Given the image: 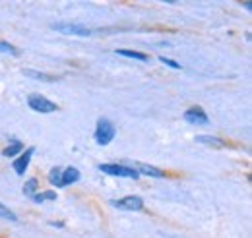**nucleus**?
Returning <instances> with one entry per match:
<instances>
[{
	"instance_id": "f257e3e1",
	"label": "nucleus",
	"mask_w": 252,
	"mask_h": 238,
	"mask_svg": "<svg viewBox=\"0 0 252 238\" xmlns=\"http://www.w3.org/2000/svg\"><path fill=\"white\" fill-rule=\"evenodd\" d=\"M95 144L97 146H109L115 136H117V128L115 124L109 119H99L97 120V126H95Z\"/></svg>"
},
{
	"instance_id": "f03ea898",
	"label": "nucleus",
	"mask_w": 252,
	"mask_h": 238,
	"mask_svg": "<svg viewBox=\"0 0 252 238\" xmlns=\"http://www.w3.org/2000/svg\"><path fill=\"white\" fill-rule=\"evenodd\" d=\"M28 105H30L32 111L41 113V115H49V113L59 111V105L55 101H51V99H47L45 95H39V93H32L28 97Z\"/></svg>"
},
{
	"instance_id": "7ed1b4c3",
	"label": "nucleus",
	"mask_w": 252,
	"mask_h": 238,
	"mask_svg": "<svg viewBox=\"0 0 252 238\" xmlns=\"http://www.w3.org/2000/svg\"><path fill=\"white\" fill-rule=\"evenodd\" d=\"M99 171L109 175V177H123V178H132L138 180L140 175L136 173L134 167H126V165H115V163H101L99 165Z\"/></svg>"
},
{
	"instance_id": "20e7f679",
	"label": "nucleus",
	"mask_w": 252,
	"mask_h": 238,
	"mask_svg": "<svg viewBox=\"0 0 252 238\" xmlns=\"http://www.w3.org/2000/svg\"><path fill=\"white\" fill-rule=\"evenodd\" d=\"M111 206L117 209H123V211H140V209H144V200L140 196H126L123 200L111 202Z\"/></svg>"
},
{
	"instance_id": "39448f33",
	"label": "nucleus",
	"mask_w": 252,
	"mask_h": 238,
	"mask_svg": "<svg viewBox=\"0 0 252 238\" xmlns=\"http://www.w3.org/2000/svg\"><path fill=\"white\" fill-rule=\"evenodd\" d=\"M33 153H35V148H28L24 153H20V155L14 159L12 167H14V171H16V175H18V177H24V175H26V171H28V167H30V161H32Z\"/></svg>"
},
{
	"instance_id": "423d86ee",
	"label": "nucleus",
	"mask_w": 252,
	"mask_h": 238,
	"mask_svg": "<svg viewBox=\"0 0 252 238\" xmlns=\"http://www.w3.org/2000/svg\"><path fill=\"white\" fill-rule=\"evenodd\" d=\"M53 30L61 31L64 35H78V37H90L92 35V30H88L84 26H78V24H55Z\"/></svg>"
},
{
	"instance_id": "0eeeda50",
	"label": "nucleus",
	"mask_w": 252,
	"mask_h": 238,
	"mask_svg": "<svg viewBox=\"0 0 252 238\" xmlns=\"http://www.w3.org/2000/svg\"><path fill=\"white\" fill-rule=\"evenodd\" d=\"M183 119L187 120L189 124H208L210 119H208V115H206V111L202 109V107H190L189 111L183 115Z\"/></svg>"
},
{
	"instance_id": "6e6552de",
	"label": "nucleus",
	"mask_w": 252,
	"mask_h": 238,
	"mask_svg": "<svg viewBox=\"0 0 252 238\" xmlns=\"http://www.w3.org/2000/svg\"><path fill=\"white\" fill-rule=\"evenodd\" d=\"M136 173L142 177H152V178H165L167 175H165V171H161L158 167H154V165H138L136 167Z\"/></svg>"
},
{
	"instance_id": "1a4fd4ad",
	"label": "nucleus",
	"mask_w": 252,
	"mask_h": 238,
	"mask_svg": "<svg viewBox=\"0 0 252 238\" xmlns=\"http://www.w3.org/2000/svg\"><path fill=\"white\" fill-rule=\"evenodd\" d=\"M196 142H198V144H204V146H210V148H216V149L227 148V142L221 140V138H216V136H196Z\"/></svg>"
},
{
	"instance_id": "9d476101",
	"label": "nucleus",
	"mask_w": 252,
	"mask_h": 238,
	"mask_svg": "<svg viewBox=\"0 0 252 238\" xmlns=\"http://www.w3.org/2000/svg\"><path fill=\"white\" fill-rule=\"evenodd\" d=\"M80 180V171L76 167H66L63 169V184L64 186H70V184H76Z\"/></svg>"
},
{
	"instance_id": "9b49d317",
	"label": "nucleus",
	"mask_w": 252,
	"mask_h": 238,
	"mask_svg": "<svg viewBox=\"0 0 252 238\" xmlns=\"http://www.w3.org/2000/svg\"><path fill=\"white\" fill-rule=\"evenodd\" d=\"M22 151H24V144H22V142H18V140H12V144H10V146H6V148L2 149V155H4V157H10V159H12V157L16 159Z\"/></svg>"
},
{
	"instance_id": "f8f14e48",
	"label": "nucleus",
	"mask_w": 252,
	"mask_h": 238,
	"mask_svg": "<svg viewBox=\"0 0 252 238\" xmlns=\"http://www.w3.org/2000/svg\"><path fill=\"white\" fill-rule=\"evenodd\" d=\"M115 53H117V55H121V57H128V59L140 60V62H150V57H148L146 53H140V51H130V49H117Z\"/></svg>"
},
{
	"instance_id": "ddd939ff",
	"label": "nucleus",
	"mask_w": 252,
	"mask_h": 238,
	"mask_svg": "<svg viewBox=\"0 0 252 238\" xmlns=\"http://www.w3.org/2000/svg\"><path fill=\"white\" fill-rule=\"evenodd\" d=\"M49 182H51L53 186H57V188H64V184H63V169H61V167H55V169L49 173Z\"/></svg>"
},
{
	"instance_id": "4468645a",
	"label": "nucleus",
	"mask_w": 252,
	"mask_h": 238,
	"mask_svg": "<svg viewBox=\"0 0 252 238\" xmlns=\"http://www.w3.org/2000/svg\"><path fill=\"white\" fill-rule=\"evenodd\" d=\"M35 204H43V202H55L57 200V192H37L32 196Z\"/></svg>"
},
{
	"instance_id": "2eb2a0df",
	"label": "nucleus",
	"mask_w": 252,
	"mask_h": 238,
	"mask_svg": "<svg viewBox=\"0 0 252 238\" xmlns=\"http://www.w3.org/2000/svg\"><path fill=\"white\" fill-rule=\"evenodd\" d=\"M24 74L33 78V80H41V82H57V80H59V78H55V76H47V74L35 72V70H24Z\"/></svg>"
},
{
	"instance_id": "dca6fc26",
	"label": "nucleus",
	"mask_w": 252,
	"mask_h": 238,
	"mask_svg": "<svg viewBox=\"0 0 252 238\" xmlns=\"http://www.w3.org/2000/svg\"><path fill=\"white\" fill-rule=\"evenodd\" d=\"M37 188H39V180L30 178L24 184V194H26V196H33V194H37Z\"/></svg>"
},
{
	"instance_id": "f3484780",
	"label": "nucleus",
	"mask_w": 252,
	"mask_h": 238,
	"mask_svg": "<svg viewBox=\"0 0 252 238\" xmlns=\"http://www.w3.org/2000/svg\"><path fill=\"white\" fill-rule=\"evenodd\" d=\"M0 217L2 219H8V221H16L18 217H16V213L12 211V209H8L4 204H0Z\"/></svg>"
},
{
	"instance_id": "a211bd4d",
	"label": "nucleus",
	"mask_w": 252,
	"mask_h": 238,
	"mask_svg": "<svg viewBox=\"0 0 252 238\" xmlns=\"http://www.w3.org/2000/svg\"><path fill=\"white\" fill-rule=\"evenodd\" d=\"M0 53H6V55H18V49L12 47V45L6 43V41H0Z\"/></svg>"
},
{
	"instance_id": "6ab92c4d",
	"label": "nucleus",
	"mask_w": 252,
	"mask_h": 238,
	"mask_svg": "<svg viewBox=\"0 0 252 238\" xmlns=\"http://www.w3.org/2000/svg\"><path fill=\"white\" fill-rule=\"evenodd\" d=\"M159 62H163L165 66H169V68H173V70H181V64H179V62H175V60H171V59L159 57Z\"/></svg>"
},
{
	"instance_id": "aec40b11",
	"label": "nucleus",
	"mask_w": 252,
	"mask_h": 238,
	"mask_svg": "<svg viewBox=\"0 0 252 238\" xmlns=\"http://www.w3.org/2000/svg\"><path fill=\"white\" fill-rule=\"evenodd\" d=\"M243 6H245L247 10H252V2H243Z\"/></svg>"
}]
</instances>
